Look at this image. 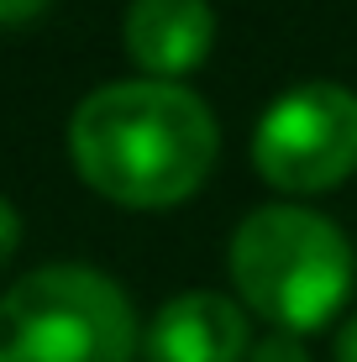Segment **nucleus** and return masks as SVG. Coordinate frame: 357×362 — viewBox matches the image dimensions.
<instances>
[{
	"instance_id": "nucleus-5",
	"label": "nucleus",
	"mask_w": 357,
	"mask_h": 362,
	"mask_svg": "<svg viewBox=\"0 0 357 362\" xmlns=\"http://www.w3.org/2000/svg\"><path fill=\"white\" fill-rule=\"evenodd\" d=\"M252 357L247 315L226 294H174L142 331V362H242Z\"/></svg>"
},
{
	"instance_id": "nucleus-8",
	"label": "nucleus",
	"mask_w": 357,
	"mask_h": 362,
	"mask_svg": "<svg viewBox=\"0 0 357 362\" xmlns=\"http://www.w3.org/2000/svg\"><path fill=\"white\" fill-rule=\"evenodd\" d=\"M16 247H21V216H16V205L0 199V268L16 257Z\"/></svg>"
},
{
	"instance_id": "nucleus-3",
	"label": "nucleus",
	"mask_w": 357,
	"mask_h": 362,
	"mask_svg": "<svg viewBox=\"0 0 357 362\" xmlns=\"http://www.w3.org/2000/svg\"><path fill=\"white\" fill-rule=\"evenodd\" d=\"M137 315L116 279L58 263L0 294V362H131Z\"/></svg>"
},
{
	"instance_id": "nucleus-6",
	"label": "nucleus",
	"mask_w": 357,
	"mask_h": 362,
	"mask_svg": "<svg viewBox=\"0 0 357 362\" xmlns=\"http://www.w3.org/2000/svg\"><path fill=\"white\" fill-rule=\"evenodd\" d=\"M216 47L211 0H131L127 6V53L147 79L179 84Z\"/></svg>"
},
{
	"instance_id": "nucleus-7",
	"label": "nucleus",
	"mask_w": 357,
	"mask_h": 362,
	"mask_svg": "<svg viewBox=\"0 0 357 362\" xmlns=\"http://www.w3.org/2000/svg\"><path fill=\"white\" fill-rule=\"evenodd\" d=\"M247 362H310V352L300 346V336L274 331V336H263V341L252 346V357H247Z\"/></svg>"
},
{
	"instance_id": "nucleus-4",
	"label": "nucleus",
	"mask_w": 357,
	"mask_h": 362,
	"mask_svg": "<svg viewBox=\"0 0 357 362\" xmlns=\"http://www.w3.org/2000/svg\"><path fill=\"white\" fill-rule=\"evenodd\" d=\"M252 168L284 194H326L357 168V95L341 84H294L252 132Z\"/></svg>"
},
{
	"instance_id": "nucleus-10",
	"label": "nucleus",
	"mask_w": 357,
	"mask_h": 362,
	"mask_svg": "<svg viewBox=\"0 0 357 362\" xmlns=\"http://www.w3.org/2000/svg\"><path fill=\"white\" fill-rule=\"evenodd\" d=\"M336 362H357V315L336 331Z\"/></svg>"
},
{
	"instance_id": "nucleus-9",
	"label": "nucleus",
	"mask_w": 357,
	"mask_h": 362,
	"mask_svg": "<svg viewBox=\"0 0 357 362\" xmlns=\"http://www.w3.org/2000/svg\"><path fill=\"white\" fill-rule=\"evenodd\" d=\"M47 6H53V0H0V27H27Z\"/></svg>"
},
{
	"instance_id": "nucleus-1",
	"label": "nucleus",
	"mask_w": 357,
	"mask_h": 362,
	"mask_svg": "<svg viewBox=\"0 0 357 362\" xmlns=\"http://www.w3.org/2000/svg\"><path fill=\"white\" fill-rule=\"evenodd\" d=\"M216 116L194 90L163 79L100 84L74 105L69 153L95 194L127 210H168L216 168Z\"/></svg>"
},
{
	"instance_id": "nucleus-2",
	"label": "nucleus",
	"mask_w": 357,
	"mask_h": 362,
	"mask_svg": "<svg viewBox=\"0 0 357 362\" xmlns=\"http://www.w3.org/2000/svg\"><path fill=\"white\" fill-rule=\"evenodd\" d=\"M352 242L336 221L305 205H263L231 236V284L252 315L274 320L279 331L305 336L341 315L352 294Z\"/></svg>"
}]
</instances>
